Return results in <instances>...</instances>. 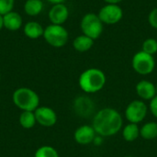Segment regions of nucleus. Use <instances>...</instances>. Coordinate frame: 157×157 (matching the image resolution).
Instances as JSON below:
<instances>
[{"mask_svg": "<svg viewBox=\"0 0 157 157\" xmlns=\"http://www.w3.org/2000/svg\"><path fill=\"white\" fill-rule=\"evenodd\" d=\"M122 123V117L118 110L111 108H105L95 114L92 127L99 136L110 137L121 131Z\"/></svg>", "mask_w": 157, "mask_h": 157, "instance_id": "1", "label": "nucleus"}, {"mask_svg": "<svg viewBox=\"0 0 157 157\" xmlns=\"http://www.w3.org/2000/svg\"><path fill=\"white\" fill-rule=\"evenodd\" d=\"M107 77L103 71L98 68H89L84 71L78 80L80 88L88 94L100 91L106 85Z\"/></svg>", "mask_w": 157, "mask_h": 157, "instance_id": "2", "label": "nucleus"}, {"mask_svg": "<svg viewBox=\"0 0 157 157\" xmlns=\"http://www.w3.org/2000/svg\"><path fill=\"white\" fill-rule=\"evenodd\" d=\"M12 99L15 106L22 111H35L40 107V98L38 94L28 87L16 89L13 93Z\"/></svg>", "mask_w": 157, "mask_h": 157, "instance_id": "3", "label": "nucleus"}, {"mask_svg": "<svg viewBox=\"0 0 157 157\" xmlns=\"http://www.w3.org/2000/svg\"><path fill=\"white\" fill-rule=\"evenodd\" d=\"M43 38L49 45L61 48L67 43L69 33L63 25L51 24L44 29Z\"/></svg>", "mask_w": 157, "mask_h": 157, "instance_id": "4", "label": "nucleus"}, {"mask_svg": "<svg viewBox=\"0 0 157 157\" xmlns=\"http://www.w3.org/2000/svg\"><path fill=\"white\" fill-rule=\"evenodd\" d=\"M103 22L96 13L86 14L80 22V28L84 35L93 39H98L103 32Z\"/></svg>", "mask_w": 157, "mask_h": 157, "instance_id": "5", "label": "nucleus"}, {"mask_svg": "<svg viewBox=\"0 0 157 157\" xmlns=\"http://www.w3.org/2000/svg\"><path fill=\"white\" fill-rule=\"evenodd\" d=\"M133 70L142 75H150L155 67V62L153 55H150L143 51L135 53L132 60Z\"/></svg>", "mask_w": 157, "mask_h": 157, "instance_id": "6", "label": "nucleus"}, {"mask_svg": "<svg viewBox=\"0 0 157 157\" xmlns=\"http://www.w3.org/2000/svg\"><path fill=\"white\" fill-rule=\"evenodd\" d=\"M148 108L143 100L132 101L125 109V117L131 123H136L143 121L147 115Z\"/></svg>", "mask_w": 157, "mask_h": 157, "instance_id": "7", "label": "nucleus"}, {"mask_svg": "<svg viewBox=\"0 0 157 157\" xmlns=\"http://www.w3.org/2000/svg\"><path fill=\"white\" fill-rule=\"evenodd\" d=\"M98 15L103 24L114 25L121 20L123 17V11L119 5L107 4L106 6L101 7Z\"/></svg>", "mask_w": 157, "mask_h": 157, "instance_id": "8", "label": "nucleus"}, {"mask_svg": "<svg viewBox=\"0 0 157 157\" xmlns=\"http://www.w3.org/2000/svg\"><path fill=\"white\" fill-rule=\"evenodd\" d=\"M36 121L43 127H52L57 122V115L55 111L46 106L39 107L34 111Z\"/></svg>", "mask_w": 157, "mask_h": 157, "instance_id": "9", "label": "nucleus"}, {"mask_svg": "<svg viewBox=\"0 0 157 157\" xmlns=\"http://www.w3.org/2000/svg\"><path fill=\"white\" fill-rule=\"evenodd\" d=\"M74 109L75 113L83 118L90 117L95 111V104L88 97L81 96L75 99Z\"/></svg>", "mask_w": 157, "mask_h": 157, "instance_id": "10", "label": "nucleus"}, {"mask_svg": "<svg viewBox=\"0 0 157 157\" xmlns=\"http://www.w3.org/2000/svg\"><path fill=\"white\" fill-rule=\"evenodd\" d=\"M97 132L94 128L89 125H82L78 127L74 134L75 141L81 145H87L94 142Z\"/></svg>", "mask_w": 157, "mask_h": 157, "instance_id": "11", "label": "nucleus"}, {"mask_svg": "<svg viewBox=\"0 0 157 157\" xmlns=\"http://www.w3.org/2000/svg\"><path fill=\"white\" fill-rule=\"evenodd\" d=\"M48 17L52 24L63 25V23H65L69 17L68 7L63 3L53 5L49 11Z\"/></svg>", "mask_w": 157, "mask_h": 157, "instance_id": "12", "label": "nucleus"}, {"mask_svg": "<svg viewBox=\"0 0 157 157\" xmlns=\"http://www.w3.org/2000/svg\"><path fill=\"white\" fill-rule=\"evenodd\" d=\"M136 93L144 100H152L156 96L155 85L148 80H142L136 85Z\"/></svg>", "mask_w": 157, "mask_h": 157, "instance_id": "13", "label": "nucleus"}, {"mask_svg": "<svg viewBox=\"0 0 157 157\" xmlns=\"http://www.w3.org/2000/svg\"><path fill=\"white\" fill-rule=\"evenodd\" d=\"M22 17L19 13L16 11H10L3 16L4 27L10 31H17L22 26Z\"/></svg>", "mask_w": 157, "mask_h": 157, "instance_id": "14", "label": "nucleus"}, {"mask_svg": "<svg viewBox=\"0 0 157 157\" xmlns=\"http://www.w3.org/2000/svg\"><path fill=\"white\" fill-rule=\"evenodd\" d=\"M23 31L25 36L28 37L29 39L36 40L43 36L44 29L40 23L36 21H29L25 24Z\"/></svg>", "mask_w": 157, "mask_h": 157, "instance_id": "15", "label": "nucleus"}, {"mask_svg": "<svg viewBox=\"0 0 157 157\" xmlns=\"http://www.w3.org/2000/svg\"><path fill=\"white\" fill-rule=\"evenodd\" d=\"M94 45V40L82 34L80 36H77L74 41H73V46L75 51L79 52H86L89 51Z\"/></svg>", "mask_w": 157, "mask_h": 157, "instance_id": "16", "label": "nucleus"}, {"mask_svg": "<svg viewBox=\"0 0 157 157\" xmlns=\"http://www.w3.org/2000/svg\"><path fill=\"white\" fill-rule=\"evenodd\" d=\"M43 9V3L41 0H27L24 4V11L28 16L36 17Z\"/></svg>", "mask_w": 157, "mask_h": 157, "instance_id": "17", "label": "nucleus"}, {"mask_svg": "<svg viewBox=\"0 0 157 157\" xmlns=\"http://www.w3.org/2000/svg\"><path fill=\"white\" fill-rule=\"evenodd\" d=\"M122 136L126 142L132 143L138 139L140 136V128L136 123H129L122 130Z\"/></svg>", "mask_w": 157, "mask_h": 157, "instance_id": "18", "label": "nucleus"}, {"mask_svg": "<svg viewBox=\"0 0 157 157\" xmlns=\"http://www.w3.org/2000/svg\"><path fill=\"white\" fill-rule=\"evenodd\" d=\"M140 136L144 140H154L157 138V122H147L140 129Z\"/></svg>", "mask_w": 157, "mask_h": 157, "instance_id": "19", "label": "nucleus"}, {"mask_svg": "<svg viewBox=\"0 0 157 157\" xmlns=\"http://www.w3.org/2000/svg\"><path fill=\"white\" fill-rule=\"evenodd\" d=\"M19 124L24 129H31L36 124V117L34 111H22L19 115Z\"/></svg>", "mask_w": 157, "mask_h": 157, "instance_id": "20", "label": "nucleus"}, {"mask_svg": "<svg viewBox=\"0 0 157 157\" xmlns=\"http://www.w3.org/2000/svg\"><path fill=\"white\" fill-rule=\"evenodd\" d=\"M34 157H59V154L53 147L44 145L36 151Z\"/></svg>", "mask_w": 157, "mask_h": 157, "instance_id": "21", "label": "nucleus"}, {"mask_svg": "<svg viewBox=\"0 0 157 157\" xmlns=\"http://www.w3.org/2000/svg\"><path fill=\"white\" fill-rule=\"evenodd\" d=\"M143 52L150 54V55H154L157 52V40L156 39H153V38H149L147 40H145L143 43Z\"/></svg>", "mask_w": 157, "mask_h": 157, "instance_id": "22", "label": "nucleus"}, {"mask_svg": "<svg viewBox=\"0 0 157 157\" xmlns=\"http://www.w3.org/2000/svg\"><path fill=\"white\" fill-rule=\"evenodd\" d=\"M15 5V0H0V15L5 14L13 10Z\"/></svg>", "mask_w": 157, "mask_h": 157, "instance_id": "23", "label": "nucleus"}, {"mask_svg": "<svg viewBox=\"0 0 157 157\" xmlns=\"http://www.w3.org/2000/svg\"><path fill=\"white\" fill-rule=\"evenodd\" d=\"M148 22L151 25V27L157 29V7L154 8L150 12V14L148 16Z\"/></svg>", "mask_w": 157, "mask_h": 157, "instance_id": "24", "label": "nucleus"}, {"mask_svg": "<svg viewBox=\"0 0 157 157\" xmlns=\"http://www.w3.org/2000/svg\"><path fill=\"white\" fill-rule=\"evenodd\" d=\"M150 110L154 117L157 119V96H155L150 102Z\"/></svg>", "mask_w": 157, "mask_h": 157, "instance_id": "25", "label": "nucleus"}, {"mask_svg": "<svg viewBox=\"0 0 157 157\" xmlns=\"http://www.w3.org/2000/svg\"><path fill=\"white\" fill-rule=\"evenodd\" d=\"M107 4H115V5H119V3L122 2L123 0H104Z\"/></svg>", "mask_w": 157, "mask_h": 157, "instance_id": "26", "label": "nucleus"}, {"mask_svg": "<svg viewBox=\"0 0 157 157\" xmlns=\"http://www.w3.org/2000/svg\"><path fill=\"white\" fill-rule=\"evenodd\" d=\"M47 1L52 3V5H56V4H63L65 0H47Z\"/></svg>", "mask_w": 157, "mask_h": 157, "instance_id": "27", "label": "nucleus"}, {"mask_svg": "<svg viewBox=\"0 0 157 157\" xmlns=\"http://www.w3.org/2000/svg\"><path fill=\"white\" fill-rule=\"evenodd\" d=\"M3 27H4V23H3V16H2V15H0V30L3 29Z\"/></svg>", "mask_w": 157, "mask_h": 157, "instance_id": "28", "label": "nucleus"}, {"mask_svg": "<svg viewBox=\"0 0 157 157\" xmlns=\"http://www.w3.org/2000/svg\"><path fill=\"white\" fill-rule=\"evenodd\" d=\"M155 91H156V96H157V84L155 85Z\"/></svg>", "mask_w": 157, "mask_h": 157, "instance_id": "29", "label": "nucleus"}, {"mask_svg": "<svg viewBox=\"0 0 157 157\" xmlns=\"http://www.w3.org/2000/svg\"><path fill=\"white\" fill-rule=\"evenodd\" d=\"M124 157H133V156H131V155H128V156H124Z\"/></svg>", "mask_w": 157, "mask_h": 157, "instance_id": "30", "label": "nucleus"}, {"mask_svg": "<svg viewBox=\"0 0 157 157\" xmlns=\"http://www.w3.org/2000/svg\"><path fill=\"white\" fill-rule=\"evenodd\" d=\"M0 80H1V74H0Z\"/></svg>", "mask_w": 157, "mask_h": 157, "instance_id": "31", "label": "nucleus"}, {"mask_svg": "<svg viewBox=\"0 0 157 157\" xmlns=\"http://www.w3.org/2000/svg\"><path fill=\"white\" fill-rule=\"evenodd\" d=\"M156 40H157V38H156Z\"/></svg>", "mask_w": 157, "mask_h": 157, "instance_id": "32", "label": "nucleus"}]
</instances>
